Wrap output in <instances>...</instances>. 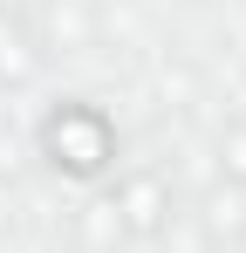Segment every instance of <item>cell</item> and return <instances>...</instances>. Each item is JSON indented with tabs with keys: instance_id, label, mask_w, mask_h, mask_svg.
<instances>
[{
	"instance_id": "obj_1",
	"label": "cell",
	"mask_w": 246,
	"mask_h": 253,
	"mask_svg": "<svg viewBox=\"0 0 246 253\" xmlns=\"http://www.w3.org/2000/svg\"><path fill=\"white\" fill-rule=\"evenodd\" d=\"M41 144H48V158H55V165L76 171V178H96V171L117 158V130L103 124L96 110H82V103L55 110V117H48V130H41Z\"/></svg>"
},
{
	"instance_id": "obj_2",
	"label": "cell",
	"mask_w": 246,
	"mask_h": 253,
	"mask_svg": "<svg viewBox=\"0 0 246 253\" xmlns=\"http://www.w3.org/2000/svg\"><path fill=\"white\" fill-rule=\"evenodd\" d=\"M117 212H123V226H130V233H158L164 212H171L164 178H158V171H130V178L117 185Z\"/></svg>"
},
{
	"instance_id": "obj_3",
	"label": "cell",
	"mask_w": 246,
	"mask_h": 253,
	"mask_svg": "<svg viewBox=\"0 0 246 253\" xmlns=\"http://www.w3.org/2000/svg\"><path fill=\"white\" fill-rule=\"evenodd\" d=\"M219 165H226L233 185H246V124H226V137H219Z\"/></svg>"
}]
</instances>
